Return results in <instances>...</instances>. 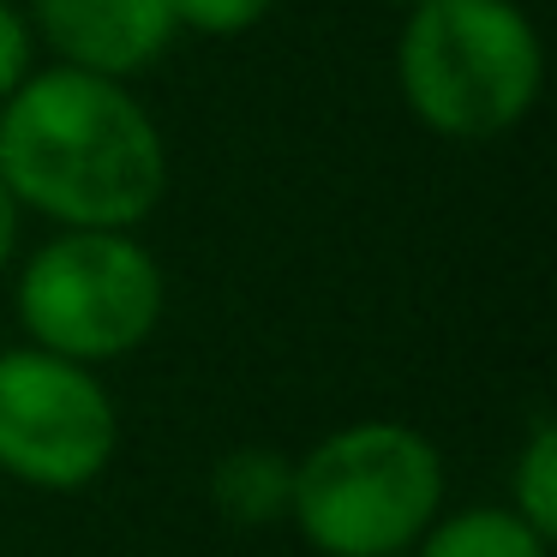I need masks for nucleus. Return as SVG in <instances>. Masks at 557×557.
<instances>
[{"mask_svg":"<svg viewBox=\"0 0 557 557\" xmlns=\"http://www.w3.org/2000/svg\"><path fill=\"white\" fill-rule=\"evenodd\" d=\"M30 37L61 66H85L102 78H126L162 61L174 49L169 0H25Z\"/></svg>","mask_w":557,"mask_h":557,"instance_id":"nucleus-6","label":"nucleus"},{"mask_svg":"<svg viewBox=\"0 0 557 557\" xmlns=\"http://www.w3.org/2000/svg\"><path fill=\"white\" fill-rule=\"evenodd\" d=\"M389 7H401V13H408V7H413V0H389Z\"/></svg>","mask_w":557,"mask_h":557,"instance_id":"nucleus-13","label":"nucleus"},{"mask_svg":"<svg viewBox=\"0 0 557 557\" xmlns=\"http://www.w3.org/2000/svg\"><path fill=\"white\" fill-rule=\"evenodd\" d=\"M169 276L138 228H54L13 264V318L25 342L109 366L162 330Z\"/></svg>","mask_w":557,"mask_h":557,"instance_id":"nucleus-4","label":"nucleus"},{"mask_svg":"<svg viewBox=\"0 0 557 557\" xmlns=\"http://www.w3.org/2000/svg\"><path fill=\"white\" fill-rule=\"evenodd\" d=\"M121 456V401L102 366L18 342L0 348V473L30 492H85Z\"/></svg>","mask_w":557,"mask_h":557,"instance_id":"nucleus-5","label":"nucleus"},{"mask_svg":"<svg viewBox=\"0 0 557 557\" xmlns=\"http://www.w3.org/2000/svg\"><path fill=\"white\" fill-rule=\"evenodd\" d=\"M18 240H25V210H18L13 186L0 181V276L18 264Z\"/></svg>","mask_w":557,"mask_h":557,"instance_id":"nucleus-12","label":"nucleus"},{"mask_svg":"<svg viewBox=\"0 0 557 557\" xmlns=\"http://www.w3.org/2000/svg\"><path fill=\"white\" fill-rule=\"evenodd\" d=\"M276 0H169L174 30H193V37H246L270 18Z\"/></svg>","mask_w":557,"mask_h":557,"instance_id":"nucleus-10","label":"nucleus"},{"mask_svg":"<svg viewBox=\"0 0 557 557\" xmlns=\"http://www.w3.org/2000/svg\"><path fill=\"white\" fill-rule=\"evenodd\" d=\"M210 504L228 528H276L288 521V504H294V456L270 444H240L210 468Z\"/></svg>","mask_w":557,"mask_h":557,"instance_id":"nucleus-7","label":"nucleus"},{"mask_svg":"<svg viewBox=\"0 0 557 557\" xmlns=\"http://www.w3.org/2000/svg\"><path fill=\"white\" fill-rule=\"evenodd\" d=\"M37 37H30V18L18 0H0V102L13 97L18 85L30 78V66H37Z\"/></svg>","mask_w":557,"mask_h":557,"instance_id":"nucleus-11","label":"nucleus"},{"mask_svg":"<svg viewBox=\"0 0 557 557\" xmlns=\"http://www.w3.org/2000/svg\"><path fill=\"white\" fill-rule=\"evenodd\" d=\"M509 509L545 540H557V425L545 413L528 425V444L509 461Z\"/></svg>","mask_w":557,"mask_h":557,"instance_id":"nucleus-9","label":"nucleus"},{"mask_svg":"<svg viewBox=\"0 0 557 557\" xmlns=\"http://www.w3.org/2000/svg\"><path fill=\"white\" fill-rule=\"evenodd\" d=\"M396 90L449 145L509 138L545 97V37L521 0H413L396 30Z\"/></svg>","mask_w":557,"mask_h":557,"instance_id":"nucleus-2","label":"nucleus"},{"mask_svg":"<svg viewBox=\"0 0 557 557\" xmlns=\"http://www.w3.org/2000/svg\"><path fill=\"white\" fill-rule=\"evenodd\" d=\"M408 557H552V540L528 528L509 504H473L444 509Z\"/></svg>","mask_w":557,"mask_h":557,"instance_id":"nucleus-8","label":"nucleus"},{"mask_svg":"<svg viewBox=\"0 0 557 557\" xmlns=\"http://www.w3.org/2000/svg\"><path fill=\"white\" fill-rule=\"evenodd\" d=\"M0 181L54 228H145L174 157L126 78L49 61L0 102Z\"/></svg>","mask_w":557,"mask_h":557,"instance_id":"nucleus-1","label":"nucleus"},{"mask_svg":"<svg viewBox=\"0 0 557 557\" xmlns=\"http://www.w3.org/2000/svg\"><path fill=\"white\" fill-rule=\"evenodd\" d=\"M444 516V449L408 420H348L294 456L288 528L318 557H408Z\"/></svg>","mask_w":557,"mask_h":557,"instance_id":"nucleus-3","label":"nucleus"}]
</instances>
